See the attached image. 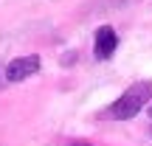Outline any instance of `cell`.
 <instances>
[{
  "instance_id": "obj_1",
  "label": "cell",
  "mask_w": 152,
  "mask_h": 146,
  "mask_svg": "<svg viewBox=\"0 0 152 146\" xmlns=\"http://www.w3.org/2000/svg\"><path fill=\"white\" fill-rule=\"evenodd\" d=\"M152 98V81H138V84L127 87L124 96L118 101H113L107 110H104V118H113V121H127L132 118L135 113H141V107Z\"/></svg>"
},
{
  "instance_id": "obj_2",
  "label": "cell",
  "mask_w": 152,
  "mask_h": 146,
  "mask_svg": "<svg viewBox=\"0 0 152 146\" xmlns=\"http://www.w3.org/2000/svg\"><path fill=\"white\" fill-rule=\"evenodd\" d=\"M39 70V56H20V59H14L11 65H6V79L9 81H23L28 79V76H34Z\"/></svg>"
},
{
  "instance_id": "obj_5",
  "label": "cell",
  "mask_w": 152,
  "mask_h": 146,
  "mask_svg": "<svg viewBox=\"0 0 152 146\" xmlns=\"http://www.w3.org/2000/svg\"><path fill=\"white\" fill-rule=\"evenodd\" d=\"M73 146H90V143H73Z\"/></svg>"
},
{
  "instance_id": "obj_6",
  "label": "cell",
  "mask_w": 152,
  "mask_h": 146,
  "mask_svg": "<svg viewBox=\"0 0 152 146\" xmlns=\"http://www.w3.org/2000/svg\"><path fill=\"white\" fill-rule=\"evenodd\" d=\"M149 115H152V107H149Z\"/></svg>"
},
{
  "instance_id": "obj_3",
  "label": "cell",
  "mask_w": 152,
  "mask_h": 146,
  "mask_svg": "<svg viewBox=\"0 0 152 146\" xmlns=\"http://www.w3.org/2000/svg\"><path fill=\"white\" fill-rule=\"evenodd\" d=\"M118 48V34L113 31L110 25H102L96 31V45H93V56L96 59H110Z\"/></svg>"
},
{
  "instance_id": "obj_4",
  "label": "cell",
  "mask_w": 152,
  "mask_h": 146,
  "mask_svg": "<svg viewBox=\"0 0 152 146\" xmlns=\"http://www.w3.org/2000/svg\"><path fill=\"white\" fill-rule=\"evenodd\" d=\"M9 84V79H6V65H0V90Z\"/></svg>"
}]
</instances>
